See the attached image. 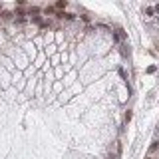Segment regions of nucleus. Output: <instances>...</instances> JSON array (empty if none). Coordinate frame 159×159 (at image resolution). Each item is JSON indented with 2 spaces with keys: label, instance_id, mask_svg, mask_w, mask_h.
<instances>
[{
  "label": "nucleus",
  "instance_id": "f257e3e1",
  "mask_svg": "<svg viewBox=\"0 0 159 159\" xmlns=\"http://www.w3.org/2000/svg\"><path fill=\"white\" fill-rule=\"evenodd\" d=\"M147 159H149V157H147Z\"/></svg>",
  "mask_w": 159,
  "mask_h": 159
}]
</instances>
